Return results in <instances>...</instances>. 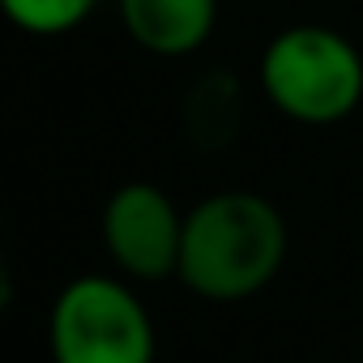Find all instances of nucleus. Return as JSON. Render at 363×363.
<instances>
[{"label": "nucleus", "instance_id": "20e7f679", "mask_svg": "<svg viewBox=\"0 0 363 363\" xmlns=\"http://www.w3.org/2000/svg\"><path fill=\"white\" fill-rule=\"evenodd\" d=\"M103 248L120 278L128 282H162L179 274V248H184V214L150 179L120 184L99 218Z\"/></svg>", "mask_w": 363, "mask_h": 363}, {"label": "nucleus", "instance_id": "39448f33", "mask_svg": "<svg viewBox=\"0 0 363 363\" xmlns=\"http://www.w3.org/2000/svg\"><path fill=\"white\" fill-rule=\"evenodd\" d=\"M124 35L162 60L201 52L218 26V0H116Z\"/></svg>", "mask_w": 363, "mask_h": 363}, {"label": "nucleus", "instance_id": "423d86ee", "mask_svg": "<svg viewBox=\"0 0 363 363\" xmlns=\"http://www.w3.org/2000/svg\"><path fill=\"white\" fill-rule=\"evenodd\" d=\"M184 141L201 154H223L244 133V86L231 69H206L179 107Z\"/></svg>", "mask_w": 363, "mask_h": 363}, {"label": "nucleus", "instance_id": "0eeeda50", "mask_svg": "<svg viewBox=\"0 0 363 363\" xmlns=\"http://www.w3.org/2000/svg\"><path fill=\"white\" fill-rule=\"evenodd\" d=\"M0 9L22 35L56 39V35L77 30L99 9V0H0Z\"/></svg>", "mask_w": 363, "mask_h": 363}, {"label": "nucleus", "instance_id": "f03ea898", "mask_svg": "<svg viewBox=\"0 0 363 363\" xmlns=\"http://www.w3.org/2000/svg\"><path fill=\"white\" fill-rule=\"evenodd\" d=\"M257 86L278 116L329 128L350 120L363 103V52L333 26L299 22L265 43Z\"/></svg>", "mask_w": 363, "mask_h": 363}, {"label": "nucleus", "instance_id": "7ed1b4c3", "mask_svg": "<svg viewBox=\"0 0 363 363\" xmlns=\"http://www.w3.org/2000/svg\"><path fill=\"white\" fill-rule=\"evenodd\" d=\"M154 320L128 278L82 274L52 299V363H154Z\"/></svg>", "mask_w": 363, "mask_h": 363}, {"label": "nucleus", "instance_id": "f257e3e1", "mask_svg": "<svg viewBox=\"0 0 363 363\" xmlns=\"http://www.w3.org/2000/svg\"><path fill=\"white\" fill-rule=\"evenodd\" d=\"M291 231L282 210L252 189H223L184 214L179 282L210 303L261 295L286 265Z\"/></svg>", "mask_w": 363, "mask_h": 363}]
</instances>
